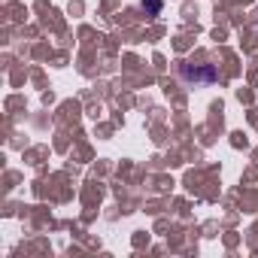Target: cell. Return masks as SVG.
Here are the masks:
<instances>
[{
    "instance_id": "1",
    "label": "cell",
    "mask_w": 258,
    "mask_h": 258,
    "mask_svg": "<svg viewBox=\"0 0 258 258\" xmlns=\"http://www.w3.org/2000/svg\"><path fill=\"white\" fill-rule=\"evenodd\" d=\"M182 79H185V82L201 85V82H216V79H219V73H216L210 64H207L204 70H191V64H185V67H182Z\"/></svg>"
},
{
    "instance_id": "2",
    "label": "cell",
    "mask_w": 258,
    "mask_h": 258,
    "mask_svg": "<svg viewBox=\"0 0 258 258\" xmlns=\"http://www.w3.org/2000/svg\"><path fill=\"white\" fill-rule=\"evenodd\" d=\"M146 7H149L152 13H158V10H161V0H143V10H146Z\"/></svg>"
}]
</instances>
